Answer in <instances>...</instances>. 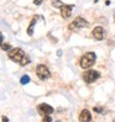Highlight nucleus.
<instances>
[{
    "mask_svg": "<svg viewBox=\"0 0 115 122\" xmlns=\"http://www.w3.org/2000/svg\"><path fill=\"white\" fill-rule=\"evenodd\" d=\"M95 59H97V56L94 52H87L85 54L82 56V58H81V67L83 69H89L90 67L94 66V63H95Z\"/></svg>",
    "mask_w": 115,
    "mask_h": 122,
    "instance_id": "nucleus-1",
    "label": "nucleus"
},
{
    "mask_svg": "<svg viewBox=\"0 0 115 122\" xmlns=\"http://www.w3.org/2000/svg\"><path fill=\"white\" fill-rule=\"evenodd\" d=\"M87 26H89V22L85 19H83V17H81V16H78L77 19H74L72 22L69 24V26H68V28L71 31H74V30H78V28H83V27H87Z\"/></svg>",
    "mask_w": 115,
    "mask_h": 122,
    "instance_id": "nucleus-2",
    "label": "nucleus"
},
{
    "mask_svg": "<svg viewBox=\"0 0 115 122\" xmlns=\"http://www.w3.org/2000/svg\"><path fill=\"white\" fill-rule=\"evenodd\" d=\"M9 58L12 61V62H16V63H20L21 59L25 57V52L22 51L21 48H11L9 51Z\"/></svg>",
    "mask_w": 115,
    "mask_h": 122,
    "instance_id": "nucleus-3",
    "label": "nucleus"
},
{
    "mask_svg": "<svg viewBox=\"0 0 115 122\" xmlns=\"http://www.w3.org/2000/svg\"><path fill=\"white\" fill-rule=\"evenodd\" d=\"M100 78V73L94 69H88L85 73L83 74V80L85 83H88V84H92V83H94L97 79Z\"/></svg>",
    "mask_w": 115,
    "mask_h": 122,
    "instance_id": "nucleus-4",
    "label": "nucleus"
},
{
    "mask_svg": "<svg viewBox=\"0 0 115 122\" xmlns=\"http://www.w3.org/2000/svg\"><path fill=\"white\" fill-rule=\"evenodd\" d=\"M36 74H37V76L40 79H42V80H46V79H48L51 76L49 69L46 66H44V64H38V66L36 67Z\"/></svg>",
    "mask_w": 115,
    "mask_h": 122,
    "instance_id": "nucleus-5",
    "label": "nucleus"
},
{
    "mask_svg": "<svg viewBox=\"0 0 115 122\" xmlns=\"http://www.w3.org/2000/svg\"><path fill=\"white\" fill-rule=\"evenodd\" d=\"M53 111H55L53 107L49 106L48 104H45V102H42V104H40L37 106V112L40 113V116H42V117L47 116V115H51Z\"/></svg>",
    "mask_w": 115,
    "mask_h": 122,
    "instance_id": "nucleus-6",
    "label": "nucleus"
},
{
    "mask_svg": "<svg viewBox=\"0 0 115 122\" xmlns=\"http://www.w3.org/2000/svg\"><path fill=\"white\" fill-rule=\"evenodd\" d=\"M92 35H93V37H94L95 40H98V41L104 40V37H105V30H104V27L103 26L94 27V30H93Z\"/></svg>",
    "mask_w": 115,
    "mask_h": 122,
    "instance_id": "nucleus-7",
    "label": "nucleus"
},
{
    "mask_svg": "<svg viewBox=\"0 0 115 122\" xmlns=\"http://www.w3.org/2000/svg\"><path fill=\"white\" fill-rule=\"evenodd\" d=\"M73 8H74V5H63L61 8V15H62V17L63 19H69Z\"/></svg>",
    "mask_w": 115,
    "mask_h": 122,
    "instance_id": "nucleus-8",
    "label": "nucleus"
},
{
    "mask_svg": "<svg viewBox=\"0 0 115 122\" xmlns=\"http://www.w3.org/2000/svg\"><path fill=\"white\" fill-rule=\"evenodd\" d=\"M90 121H92V115L89 110L87 109L82 110V112L79 113V122H90Z\"/></svg>",
    "mask_w": 115,
    "mask_h": 122,
    "instance_id": "nucleus-9",
    "label": "nucleus"
},
{
    "mask_svg": "<svg viewBox=\"0 0 115 122\" xmlns=\"http://www.w3.org/2000/svg\"><path fill=\"white\" fill-rule=\"evenodd\" d=\"M37 19H40L38 15H35V16L32 17L31 24H30V26H28V28H27V35H28V36H32V35H33V27H35V24H36V21H37Z\"/></svg>",
    "mask_w": 115,
    "mask_h": 122,
    "instance_id": "nucleus-10",
    "label": "nucleus"
},
{
    "mask_svg": "<svg viewBox=\"0 0 115 122\" xmlns=\"http://www.w3.org/2000/svg\"><path fill=\"white\" fill-rule=\"evenodd\" d=\"M28 83H30V76H28L27 74H25V75H22L20 78V84L21 85H26Z\"/></svg>",
    "mask_w": 115,
    "mask_h": 122,
    "instance_id": "nucleus-11",
    "label": "nucleus"
},
{
    "mask_svg": "<svg viewBox=\"0 0 115 122\" xmlns=\"http://www.w3.org/2000/svg\"><path fill=\"white\" fill-rule=\"evenodd\" d=\"M64 4L61 1V0H52V6L53 8H57V9H60V8H62Z\"/></svg>",
    "mask_w": 115,
    "mask_h": 122,
    "instance_id": "nucleus-12",
    "label": "nucleus"
},
{
    "mask_svg": "<svg viewBox=\"0 0 115 122\" xmlns=\"http://www.w3.org/2000/svg\"><path fill=\"white\" fill-rule=\"evenodd\" d=\"M30 61H31V59H30V57H27V56L25 54V57H24V58L21 59V62H20V66H22V67H24V66H26V64L30 63Z\"/></svg>",
    "mask_w": 115,
    "mask_h": 122,
    "instance_id": "nucleus-13",
    "label": "nucleus"
},
{
    "mask_svg": "<svg viewBox=\"0 0 115 122\" xmlns=\"http://www.w3.org/2000/svg\"><path fill=\"white\" fill-rule=\"evenodd\" d=\"M0 47H1V48L4 49V51H10V49H11V46H10L9 43H3Z\"/></svg>",
    "mask_w": 115,
    "mask_h": 122,
    "instance_id": "nucleus-14",
    "label": "nucleus"
},
{
    "mask_svg": "<svg viewBox=\"0 0 115 122\" xmlns=\"http://www.w3.org/2000/svg\"><path fill=\"white\" fill-rule=\"evenodd\" d=\"M52 121V117H49V115H47V116L44 117V120H42V122H51Z\"/></svg>",
    "mask_w": 115,
    "mask_h": 122,
    "instance_id": "nucleus-15",
    "label": "nucleus"
},
{
    "mask_svg": "<svg viewBox=\"0 0 115 122\" xmlns=\"http://www.w3.org/2000/svg\"><path fill=\"white\" fill-rule=\"evenodd\" d=\"M42 1H44V0H33V4L38 6V5H41V4H42Z\"/></svg>",
    "mask_w": 115,
    "mask_h": 122,
    "instance_id": "nucleus-16",
    "label": "nucleus"
},
{
    "mask_svg": "<svg viewBox=\"0 0 115 122\" xmlns=\"http://www.w3.org/2000/svg\"><path fill=\"white\" fill-rule=\"evenodd\" d=\"M94 111L95 112H104V110L102 109V107H94Z\"/></svg>",
    "mask_w": 115,
    "mask_h": 122,
    "instance_id": "nucleus-17",
    "label": "nucleus"
},
{
    "mask_svg": "<svg viewBox=\"0 0 115 122\" xmlns=\"http://www.w3.org/2000/svg\"><path fill=\"white\" fill-rule=\"evenodd\" d=\"M3 122H9V118L6 116H3Z\"/></svg>",
    "mask_w": 115,
    "mask_h": 122,
    "instance_id": "nucleus-18",
    "label": "nucleus"
},
{
    "mask_svg": "<svg viewBox=\"0 0 115 122\" xmlns=\"http://www.w3.org/2000/svg\"><path fill=\"white\" fill-rule=\"evenodd\" d=\"M1 45H3V35L0 33V46H1Z\"/></svg>",
    "mask_w": 115,
    "mask_h": 122,
    "instance_id": "nucleus-19",
    "label": "nucleus"
},
{
    "mask_svg": "<svg viewBox=\"0 0 115 122\" xmlns=\"http://www.w3.org/2000/svg\"><path fill=\"white\" fill-rule=\"evenodd\" d=\"M114 22H115V14H114Z\"/></svg>",
    "mask_w": 115,
    "mask_h": 122,
    "instance_id": "nucleus-20",
    "label": "nucleus"
},
{
    "mask_svg": "<svg viewBox=\"0 0 115 122\" xmlns=\"http://www.w3.org/2000/svg\"><path fill=\"white\" fill-rule=\"evenodd\" d=\"M56 122H62V121H60V120H58V121H56Z\"/></svg>",
    "mask_w": 115,
    "mask_h": 122,
    "instance_id": "nucleus-21",
    "label": "nucleus"
},
{
    "mask_svg": "<svg viewBox=\"0 0 115 122\" xmlns=\"http://www.w3.org/2000/svg\"><path fill=\"white\" fill-rule=\"evenodd\" d=\"M113 122H115V118H114V121H113Z\"/></svg>",
    "mask_w": 115,
    "mask_h": 122,
    "instance_id": "nucleus-22",
    "label": "nucleus"
}]
</instances>
